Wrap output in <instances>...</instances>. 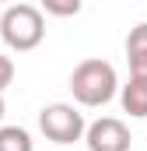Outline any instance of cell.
Segmentation results:
<instances>
[{
	"label": "cell",
	"mask_w": 147,
	"mask_h": 151,
	"mask_svg": "<svg viewBox=\"0 0 147 151\" xmlns=\"http://www.w3.org/2000/svg\"><path fill=\"white\" fill-rule=\"evenodd\" d=\"M119 91V77H116V67L109 60H81L70 74V95L77 106H88V109H98V106H109Z\"/></svg>",
	"instance_id": "6da1fadb"
},
{
	"label": "cell",
	"mask_w": 147,
	"mask_h": 151,
	"mask_svg": "<svg viewBox=\"0 0 147 151\" xmlns=\"http://www.w3.org/2000/svg\"><path fill=\"white\" fill-rule=\"evenodd\" d=\"M0 39L14 53H32L46 39L42 11L32 7V4H7V11L0 14Z\"/></svg>",
	"instance_id": "7a4b0ae2"
},
{
	"label": "cell",
	"mask_w": 147,
	"mask_h": 151,
	"mask_svg": "<svg viewBox=\"0 0 147 151\" xmlns=\"http://www.w3.org/2000/svg\"><path fill=\"white\" fill-rule=\"evenodd\" d=\"M39 130H42L46 141H53V144H74V141H84L88 123H84V113H77L74 106L53 102V106H42V113H39Z\"/></svg>",
	"instance_id": "3957f363"
},
{
	"label": "cell",
	"mask_w": 147,
	"mask_h": 151,
	"mask_svg": "<svg viewBox=\"0 0 147 151\" xmlns=\"http://www.w3.org/2000/svg\"><path fill=\"white\" fill-rule=\"evenodd\" d=\"M84 144H88V151H130L133 137H130V130H126L123 119H116V116H102V119L88 123Z\"/></svg>",
	"instance_id": "277c9868"
},
{
	"label": "cell",
	"mask_w": 147,
	"mask_h": 151,
	"mask_svg": "<svg viewBox=\"0 0 147 151\" xmlns=\"http://www.w3.org/2000/svg\"><path fill=\"white\" fill-rule=\"evenodd\" d=\"M119 102H123V113H130L133 119H144L147 116V77L130 74V81L119 88Z\"/></svg>",
	"instance_id": "5b68a950"
},
{
	"label": "cell",
	"mask_w": 147,
	"mask_h": 151,
	"mask_svg": "<svg viewBox=\"0 0 147 151\" xmlns=\"http://www.w3.org/2000/svg\"><path fill=\"white\" fill-rule=\"evenodd\" d=\"M0 151H32V134L25 127H0Z\"/></svg>",
	"instance_id": "8992f818"
},
{
	"label": "cell",
	"mask_w": 147,
	"mask_h": 151,
	"mask_svg": "<svg viewBox=\"0 0 147 151\" xmlns=\"http://www.w3.org/2000/svg\"><path fill=\"white\" fill-rule=\"evenodd\" d=\"M81 7H84V0H42V11L53 18H74V14H81Z\"/></svg>",
	"instance_id": "52a82bcc"
},
{
	"label": "cell",
	"mask_w": 147,
	"mask_h": 151,
	"mask_svg": "<svg viewBox=\"0 0 147 151\" xmlns=\"http://www.w3.org/2000/svg\"><path fill=\"white\" fill-rule=\"evenodd\" d=\"M126 53H147V21L133 25L126 35Z\"/></svg>",
	"instance_id": "ba28073f"
},
{
	"label": "cell",
	"mask_w": 147,
	"mask_h": 151,
	"mask_svg": "<svg viewBox=\"0 0 147 151\" xmlns=\"http://www.w3.org/2000/svg\"><path fill=\"white\" fill-rule=\"evenodd\" d=\"M11 81H14V60L7 53H0V95L11 88Z\"/></svg>",
	"instance_id": "9c48e42d"
},
{
	"label": "cell",
	"mask_w": 147,
	"mask_h": 151,
	"mask_svg": "<svg viewBox=\"0 0 147 151\" xmlns=\"http://www.w3.org/2000/svg\"><path fill=\"white\" fill-rule=\"evenodd\" d=\"M126 60H130V74L147 77V53H126Z\"/></svg>",
	"instance_id": "30bf717a"
},
{
	"label": "cell",
	"mask_w": 147,
	"mask_h": 151,
	"mask_svg": "<svg viewBox=\"0 0 147 151\" xmlns=\"http://www.w3.org/2000/svg\"><path fill=\"white\" fill-rule=\"evenodd\" d=\"M0 119H4V95H0Z\"/></svg>",
	"instance_id": "8fae6325"
},
{
	"label": "cell",
	"mask_w": 147,
	"mask_h": 151,
	"mask_svg": "<svg viewBox=\"0 0 147 151\" xmlns=\"http://www.w3.org/2000/svg\"><path fill=\"white\" fill-rule=\"evenodd\" d=\"M0 4H18V0H0Z\"/></svg>",
	"instance_id": "7c38bea8"
}]
</instances>
